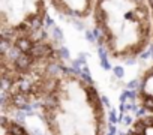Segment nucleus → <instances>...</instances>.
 <instances>
[{
	"label": "nucleus",
	"instance_id": "f257e3e1",
	"mask_svg": "<svg viewBox=\"0 0 153 135\" xmlns=\"http://www.w3.org/2000/svg\"><path fill=\"white\" fill-rule=\"evenodd\" d=\"M32 108L44 135H108V113L98 87L65 65L39 86Z\"/></svg>",
	"mask_w": 153,
	"mask_h": 135
},
{
	"label": "nucleus",
	"instance_id": "f03ea898",
	"mask_svg": "<svg viewBox=\"0 0 153 135\" xmlns=\"http://www.w3.org/2000/svg\"><path fill=\"white\" fill-rule=\"evenodd\" d=\"M90 18L101 50L113 62L137 60L153 47L149 0H95Z\"/></svg>",
	"mask_w": 153,
	"mask_h": 135
},
{
	"label": "nucleus",
	"instance_id": "7ed1b4c3",
	"mask_svg": "<svg viewBox=\"0 0 153 135\" xmlns=\"http://www.w3.org/2000/svg\"><path fill=\"white\" fill-rule=\"evenodd\" d=\"M48 5V0H0L2 44L12 45L47 35Z\"/></svg>",
	"mask_w": 153,
	"mask_h": 135
},
{
	"label": "nucleus",
	"instance_id": "20e7f679",
	"mask_svg": "<svg viewBox=\"0 0 153 135\" xmlns=\"http://www.w3.org/2000/svg\"><path fill=\"white\" fill-rule=\"evenodd\" d=\"M50 6L62 17L71 20H87L92 17L95 0H48Z\"/></svg>",
	"mask_w": 153,
	"mask_h": 135
},
{
	"label": "nucleus",
	"instance_id": "39448f33",
	"mask_svg": "<svg viewBox=\"0 0 153 135\" xmlns=\"http://www.w3.org/2000/svg\"><path fill=\"white\" fill-rule=\"evenodd\" d=\"M137 107L147 116H153V63L141 72L135 90Z\"/></svg>",
	"mask_w": 153,
	"mask_h": 135
},
{
	"label": "nucleus",
	"instance_id": "423d86ee",
	"mask_svg": "<svg viewBox=\"0 0 153 135\" xmlns=\"http://www.w3.org/2000/svg\"><path fill=\"white\" fill-rule=\"evenodd\" d=\"M0 135H35L26 125H23L17 117L2 114L0 122Z\"/></svg>",
	"mask_w": 153,
	"mask_h": 135
},
{
	"label": "nucleus",
	"instance_id": "0eeeda50",
	"mask_svg": "<svg viewBox=\"0 0 153 135\" xmlns=\"http://www.w3.org/2000/svg\"><path fill=\"white\" fill-rule=\"evenodd\" d=\"M125 135H153V116H140L128 128Z\"/></svg>",
	"mask_w": 153,
	"mask_h": 135
},
{
	"label": "nucleus",
	"instance_id": "6e6552de",
	"mask_svg": "<svg viewBox=\"0 0 153 135\" xmlns=\"http://www.w3.org/2000/svg\"><path fill=\"white\" fill-rule=\"evenodd\" d=\"M149 5H150V9H152V15H153V0H149Z\"/></svg>",
	"mask_w": 153,
	"mask_h": 135
}]
</instances>
